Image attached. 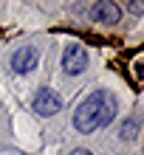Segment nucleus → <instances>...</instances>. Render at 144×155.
<instances>
[{
    "label": "nucleus",
    "instance_id": "nucleus-1",
    "mask_svg": "<svg viewBox=\"0 0 144 155\" xmlns=\"http://www.w3.org/2000/svg\"><path fill=\"white\" fill-rule=\"evenodd\" d=\"M74 127L79 133H93L99 127V90H93L74 113Z\"/></svg>",
    "mask_w": 144,
    "mask_h": 155
},
{
    "label": "nucleus",
    "instance_id": "nucleus-2",
    "mask_svg": "<svg viewBox=\"0 0 144 155\" xmlns=\"http://www.w3.org/2000/svg\"><path fill=\"white\" fill-rule=\"evenodd\" d=\"M31 110L37 113V116H42V118L57 116L62 110V99L54 93L51 87H40L37 93H34V99H31Z\"/></svg>",
    "mask_w": 144,
    "mask_h": 155
},
{
    "label": "nucleus",
    "instance_id": "nucleus-3",
    "mask_svg": "<svg viewBox=\"0 0 144 155\" xmlns=\"http://www.w3.org/2000/svg\"><path fill=\"white\" fill-rule=\"evenodd\" d=\"M62 68H65L68 76H79L88 68V51L82 45H68L65 54H62Z\"/></svg>",
    "mask_w": 144,
    "mask_h": 155
},
{
    "label": "nucleus",
    "instance_id": "nucleus-4",
    "mask_svg": "<svg viewBox=\"0 0 144 155\" xmlns=\"http://www.w3.org/2000/svg\"><path fill=\"white\" fill-rule=\"evenodd\" d=\"M37 62H40V51L31 48V45H23V48H17L14 57H12V71L14 74H28V71L37 68Z\"/></svg>",
    "mask_w": 144,
    "mask_h": 155
},
{
    "label": "nucleus",
    "instance_id": "nucleus-5",
    "mask_svg": "<svg viewBox=\"0 0 144 155\" xmlns=\"http://www.w3.org/2000/svg\"><path fill=\"white\" fill-rule=\"evenodd\" d=\"M91 17H93V23L116 25L122 20V8L116 3H110V0H99V3H93V8H91Z\"/></svg>",
    "mask_w": 144,
    "mask_h": 155
},
{
    "label": "nucleus",
    "instance_id": "nucleus-6",
    "mask_svg": "<svg viewBox=\"0 0 144 155\" xmlns=\"http://www.w3.org/2000/svg\"><path fill=\"white\" fill-rule=\"evenodd\" d=\"M116 118V99L107 90H99V127H107Z\"/></svg>",
    "mask_w": 144,
    "mask_h": 155
},
{
    "label": "nucleus",
    "instance_id": "nucleus-7",
    "mask_svg": "<svg viewBox=\"0 0 144 155\" xmlns=\"http://www.w3.org/2000/svg\"><path fill=\"white\" fill-rule=\"evenodd\" d=\"M119 135H122L124 141H136V135H139V118H124Z\"/></svg>",
    "mask_w": 144,
    "mask_h": 155
},
{
    "label": "nucleus",
    "instance_id": "nucleus-8",
    "mask_svg": "<svg viewBox=\"0 0 144 155\" xmlns=\"http://www.w3.org/2000/svg\"><path fill=\"white\" fill-rule=\"evenodd\" d=\"M127 8H130V12H133V14H141V12H144V6H141V3H130Z\"/></svg>",
    "mask_w": 144,
    "mask_h": 155
},
{
    "label": "nucleus",
    "instance_id": "nucleus-9",
    "mask_svg": "<svg viewBox=\"0 0 144 155\" xmlns=\"http://www.w3.org/2000/svg\"><path fill=\"white\" fill-rule=\"evenodd\" d=\"M71 155H93V152H91V150H74Z\"/></svg>",
    "mask_w": 144,
    "mask_h": 155
}]
</instances>
